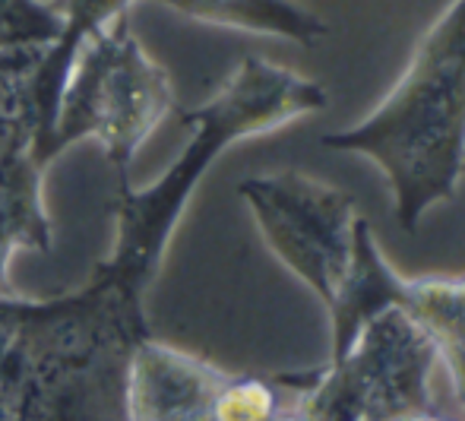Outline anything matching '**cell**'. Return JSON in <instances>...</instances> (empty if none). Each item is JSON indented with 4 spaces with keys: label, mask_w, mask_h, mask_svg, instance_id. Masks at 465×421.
I'll return each instance as SVG.
<instances>
[{
    "label": "cell",
    "mask_w": 465,
    "mask_h": 421,
    "mask_svg": "<svg viewBox=\"0 0 465 421\" xmlns=\"http://www.w3.org/2000/svg\"><path fill=\"white\" fill-rule=\"evenodd\" d=\"M409 298L424 324L434 326L450 342H465V279L421 282L409 288Z\"/></svg>",
    "instance_id": "7a4b0ae2"
},
{
    "label": "cell",
    "mask_w": 465,
    "mask_h": 421,
    "mask_svg": "<svg viewBox=\"0 0 465 421\" xmlns=\"http://www.w3.org/2000/svg\"><path fill=\"white\" fill-rule=\"evenodd\" d=\"M415 421H421V418H415ZM424 421H428V418H424Z\"/></svg>",
    "instance_id": "277c9868"
},
{
    "label": "cell",
    "mask_w": 465,
    "mask_h": 421,
    "mask_svg": "<svg viewBox=\"0 0 465 421\" xmlns=\"http://www.w3.org/2000/svg\"><path fill=\"white\" fill-rule=\"evenodd\" d=\"M332 146L368 153L386 168L405 222L447 196L465 159V0L424 32L409 70L377 111Z\"/></svg>",
    "instance_id": "6da1fadb"
},
{
    "label": "cell",
    "mask_w": 465,
    "mask_h": 421,
    "mask_svg": "<svg viewBox=\"0 0 465 421\" xmlns=\"http://www.w3.org/2000/svg\"><path fill=\"white\" fill-rule=\"evenodd\" d=\"M272 412V396L270 390L257 384L247 386H234L225 396L219 399V409L215 416L219 421H266V416Z\"/></svg>",
    "instance_id": "3957f363"
}]
</instances>
